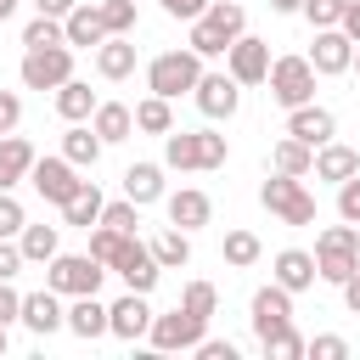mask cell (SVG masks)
Here are the masks:
<instances>
[{
    "label": "cell",
    "mask_w": 360,
    "mask_h": 360,
    "mask_svg": "<svg viewBox=\"0 0 360 360\" xmlns=\"http://www.w3.org/2000/svg\"><path fill=\"white\" fill-rule=\"evenodd\" d=\"M259 202H264L281 225H309V219H315V197H309L304 174H276V169H270V180L259 186Z\"/></svg>",
    "instance_id": "cell-5"
},
{
    "label": "cell",
    "mask_w": 360,
    "mask_h": 360,
    "mask_svg": "<svg viewBox=\"0 0 360 360\" xmlns=\"http://www.w3.org/2000/svg\"><path fill=\"white\" fill-rule=\"evenodd\" d=\"M6 349H11V338H6V326H0V360H6Z\"/></svg>",
    "instance_id": "cell-56"
},
{
    "label": "cell",
    "mask_w": 360,
    "mask_h": 360,
    "mask_svg": "<svg viewBox=\"0 0 360 360\" xmlns=\"http://www.w3.org/2000/svg\"><path fill=\"white\" fill-rule=\"evenodd\" d=\"M163 208H169V225H180V231H202V225L214 219V202H208V191H197V186L169 191Z\"/></svg>",
    "instance_id": "cell-19"
},
{
    "label": "cell",
    "mask_w": 360,
    "mask_h": 360,
    "mask_svg": "<svg viewBox=\"0 0 360 360\" xmlns=\"http://www.w3.org/2000/svg\"><path fill=\"white\" fill-rule=\"evenodd\" d=\"M22 124V96L17 90H0V135H11Z\"/></svg>",
    "instance_id": "cell-47"
},
{
    "label": "cell",
    "mask_w": 360,
    "mask_h": 360,
    "mask_svg": "<svg viewBox=\"0 0 360 360\" xmlns=\"http://www.w3.org/2000/svg\"><path fill=\"white\" fill-rule=\"evenodd\" d=\"M180 304H186L191 315H202V321H214V309H219V292H214V281H186V292H180Z\"/></svg>",
    "instance_id": "cell-38"
},
{
    "label": "cell",
    "mask_w": 360,
    "mask_h": 360,
    "mask_svg": "<svg viewBox=\"0 0 360 360\" xmlns=\"http://www.w3.org/2000/svg\"><path fill=\"white\" fill-rule=\"evenodd\" d=\"M62 39L73 45V51H96L101 39H107V28H101V11H96V0H79L68 17H62Z\"/></svg>",
    "instance_id": "cell-20"
},
{
    "label": "cell",
    "mask_w": 360,
    "mask_h": 360,
    "mask_svg": "<svg viewBox=\"0 0 360 360\" xmlns=\"http://www.w3.org/2000/svg\"><path fill=\"white\" fill-rule=\"evenodd\" d=\"M22 84L28 90H56L62 79H73V45H39V51H22Z\"/></svg>",
    "instance_id": "cell-10"
},
{
    "label": "cell",
    "mask_w": 360,
    "mask_h": 360,
    "mask_svg": "<svg viewBox=\"0 0 360 360\" xmlns=\"http://www.w3.org/2000/svg\"><path fill=\"white\" fill-rule=\"evenodd\" d=\"M62 158H68L73 169H96V158H101V135H96L90 124H68V135H62Z\"/></svg>",
    "instance_id": "cell-31"
},
{
    "label": "cell",
    "mask_w": 360,
    "mask_h": 360,
    "mask_svg": "<svg viewBox=\"0 0 360 360\" xmlns=\"http://www.w3.org/2000/svg\"><path fill=\"white\" fill-rule=\"evenodd\" d=\"M354 270H360V231H354L349 219H343V225H326V231L315 236V276L332 281V287H343Z\"/></svg>",
    "instance_id": "cell-3"
},
{
    "label": "cell",
    "mask_w": 360,
    "mask_h": 360,
    "mask_svg": "<svg viewBox=\"0 0 360 360\" xmlns=\"http://www.w3.org/2000/svg\"><path fill=\"white\" fill-rule=\"evenodd\" d=\"M22 270V248H17V236H0V281H11Z\"/></svg>",
    "instance_id": "cell-48"
},
{
    "label": "cell",
    "mask_w": 360,
    "mask_h": 360,
    "mask_svg": "<svg viewBox=\"0 0 360 360\" xmlns=\"http://www.w3.org/2000/svg\"><path fill=\"white\" fill-rule=\"evenodd\" d=\"M338 28H343V34H349V39L360 45V0H349V6H343V17H338Z\"/></svg>",
    "instance_id": "cell-51"
},
{
    "label": "cell",
    "mask_w": 360,
    "mask_h": 360,
    "mask_svg": "<svg viewBox=\"0 0 360 360\" xmlns=\"http://www.w3.org/2000/svg\"><path fill=\"white\" fill-rule=\"evenodd\" d=\"M169 17H180V22H191V17H202L208 11V0H158Z\"/></svg>",
    "instance_id": "cell-50"
},
{
    "label": "cell",
    "mask_w": 360,
    "mask_h": 360,
    "mask_svg": "<svg viewBox=\"0 0 360 360\" xmlns=\"http://www.w3.org/2000/svg\"><path fill=\"white\" fill-rule=\"evenodd\" d=\"M90 129L101 135V146H118V141H129V135H135V112H129L124 101H96Z\"/></svg>",
    "instance_id": "cell-25"
},
{
    "label": "cell",
    "mask_w": 360,
    "mask_h": 360,
    "mask_svg": "<svg viewBox=\"0 0 360 360\" xmlns=\"http://www.w3.org/2000/svg\"><path fill=\"white\" fill-rule=\"evenodd\" d=\"M202 332H208V321H202V315H191L186 304H174L169 315H152L146 343H152L158 354H180V349H197V343H202Z\"/></svg>",
    "instance_id": "cell-8"
},
{
    "label": "cell",
    "mask_w": 360,
    "mask_h": 360,
    "mask_svg": "<svg viewBox=\"0 0 360 360\" xmlns=\"http://www.w3.org/2000/svg\"><path fill=\"white\" fill-rule=\"evenodd\" d=\"M96 73L112 79V84L129 79V73H135V39H129V34H107V39L96 45Z\"/></svg>",
    "instance_id": "cell-24"
},
{
    "label": "cell",
    "mask_w": 360,
    "mask_h": 360,
    "mask_svg": "<svg viewBox=\"0 0 360 360\" xmlns=\"http://www.w3.org/2000/svg\"><path fill=\"white\" fill-rule=\"evenodd\" d=\"M248 321H253V338L264 343V338H276V332H287L292 326V292L287 287H259L253 292V304H248Z\"/></svg>",
    "instance_id": "cell-12"
},
{
    "label": "cell",
    "mask_w": 360,
    "mask_h": 360,
    "mask_svg": "<svg viewBox=\"0 0 360 360\" xmlns=\"http://www.w3.org/2000/svg\"><path fill=\"white\" fill-rule=\"evenodd\" d=\"M225 73H231L236 84H264V73H270V39L236 34V39L225 45Z\"/></svg>",
    "instance_id": "cell-11"
},
{
    "label": "cell",
    "mask_w": 360,
    "mask_h": 360,
    "mask_svg": "<svg viewBox=\"0 0 360 360\" xmlns=\"http://www.w3.org/2000/svg\"><path fill=\"white\" fill-rule=\"evenodd\" d=\"M101 276H107V264L90 259V253H51V259H45V287L62 292V298L101 292Z\"/></svg>",
    "instance_id": "cell-6"
},
{
    "label": "cell",
    "mask_w": 360,
    "mask_h": 360,
    "mask_svg": "<svg viewBox=\"0 0 360 360\" xmlns=\"http://www.w3.org/2000/svg\"><path fill=\"white\" fill-rule=\"evenodd\" d=\"M28 225V214H22V202L11 197V191H0V236H17Z\"/></svg>",
    "instance_id": "cell-45"
},
{
    "label": "cell",
    "mask_w": 360,
    "mask_h": 360,
    "mask_svg": "<svg viewBox=\"0 0 360 360\" xmlns=\"http://www.w3.org/2000/svg\"><path fill=\"white\" fill-rule=\"evenodd\" d=\"M146 326H152V304H146V292H129V287H124V298L107 304V338L135 343V338H146Z\"/></svg>",
    "instance_id": "cell-15"
},
{
    "label": "cell",
    "mask_w": 360,
    "mask_h": 360,
    "mask_svg": "<svg viewBox=\"0 0 360 360\" xmlns=\"http://www.w3.org/2000/svg\"><path fill=\"white\" fill-rule=\"evenodd\" d=\"M34 338H51V332H62V321H68V309H62V292H51V287H39V292H22V315H17Z\"/></svg>",
    "instance_id": "cell-17"
},
{
    "label": "cell",
    "mask_w": 360,
    "mask_h": 360,
    "mask_svg": "<svg viewBox=\"0 0 360 360\" xmlns=\"http://www.w3.org/2000/svg\"><path fill=\"white\" fill-rule=\"evenodd\" d=\"M101 202H107V197H101V186H96V180H84V186H79V191L62 202V225H79V231H90V225L101 219Z\"/></svg>",
    "instance_id": "cell-29"
},
{
    "label": "cell",
    "mask_w": 360,
    "mask_h": 360,
    "mask_svg": "<svg viewBox=\"0 0 360 360\" xmlns=\"http://www.w3.org/2000/svg\"><path fill=\"white\" fill-rule=\"evenodd\" d=\"M11 11H17V0H0V22H6V17H11Z\"/></svg>",
    "instance_id": "cell-55"
},
{
    "label": "cell",
    "mask_w": 360,
    "mask_h": 360,
    "mask_svg": "<svg viewBox=\"0 0 360 360\" xmlns=\"http://www.w3.org/2000/svg\"><path fill=\"white\" fill-rule=\"evenodd\" d=\"M28 180H34V191H39L45 202H56V208H62V202H68V197H73V191L84 186V180H79V169H73V163H68L62 152H56V158H34Z\"/></svg>",
    "instance_id": "cell-14"
},
{
    "label": "cell",
    "mask_w": 360,
    "mask_h": 360,
    "mask_svg": "<svg viewBox=\"0 0 360 360\" xmlns=\"http://www.w3.org/2000/svg\"><path fill=\"white\" fill-rule=\"evenodd\" d=\"M309 163H315V146H304L298 135H281L270 146V169L276 174H309Z\"/></svg>",
    "instance_id": "cell-32"
},
{
    "label": "cell",
    "mask_w": 360,
    "mask_h": 360,
    "mask_svg": "<svg viewBox=\"0 0 360 360\" xmlns=\"http://www.w3.org/2000/svg\"><path fill=\"white\" fill-rule=\"evenodd\" d=\"M107 34H135V0H96Z\"/></svg>",
    "instance_id": "cell-37"
},
{
    "label": "cell",
    "mask_w": 360,
    "mask_h": 360,
    "mask_svg": "<svg viewBox=\"0 0 360 360\" xmlns=\"http://www.w3.org/2000/svg\"><path fill=\"white\" fill-rule=\"evenodd\" d=\"M96 225L135 231V225H141V202H129V197H118V202H101V219H96Z\"/></svg>",
    "instance_id": "cell-39"
},
{
    "label": "cell",
    "mask_w": 360,
    "mask_h": 360,
    "mask_svg": "<svg viewBox=\"0 0 360 360\" xmlns=\"http://www.w3.org/2000/svg\"><path fill=\"white\" fill-rule=\"evenodd\" d=\"M304 354L309 360H349V343L338 332H321V338H304Z\"/></svg>",
    "instance_id": "cell-42"
},
{
    "label": "cell",
    "mask_w": 360,
    "mask_h": 360,
    "mask_svg": "<svg viewBox=\"0 0 360 360\" xmlns=\"http://www.w3.org/2000/svg\"><path fill=\"white\" fill-rule=\"evenodd\" d=\"M124 236H135V231H112V225H90V259H101V264H112V253H118V242Z\"/></svg>",
    "instance_id": "cell-40"
},
{
    "label": "cell",
    "mask_w": 360,
    "mask_h": 360,
    "mask_svg": "<svg viewBox=\"0 0 360 360\" xmlns=\"http://www.w3.org/2000/svg\"><path fill=\"white\" fill-rule=\"evenodd\" d=\"M28 169H34V146L11 129V135H0V191H11L17 180H28Z\"/></svg>",
    "instance_id": "cell-26"
},
{
    "label": "cell",
    "mask_w": 360,
    "mask_h": 360,
    "mask_svg": "<svg viewBox=\"0 0 360 360\" xmlns=\"http://www.w3.org/2000/svg\"><path fill=\"white\" fill-rule=\"evenodd\" d=\"M287 135H298L304 146H326V141L338 135V118H332L326 107L304 101V107H287Z\"/></svg>",
    "instance_id": "cell-18"
},
{
    "label": "cell",
    "mask_w": 360,
    "mask_h": 360,
    "mask_svg": "<svg viewBox=\"0 0 360 360\" xmlns=\"http://www.w3.org/2000/svg\"><path fill=\"white\" fill-rule=\"evenodd\" d=\"M225 264L231 270H248V264H259V253H264V242L253 236V231H225Z\"/></svg>",
    "instance_id": "cell-35"
},
{
    "label": "cell",
    "mask_w": 360,
    "mask_h": 360,
    "mask_svg": "<svg viewBox=\"0 0 360 360\" xmlns=\"http://www.w3.org/2000/svg\"><path fill=\"white\" fill-rule=\"evenodd\" d=\"M298 11L309 17V28H338V17H343V0H304Z\"/></svg>",
    "instance_id": "cell-43"
},
{
    "label": "cell",
    "mask_w": 360,
    "mask_h": 360,
    "mask_svg": "<svg viewBox=\"0 0 360 360\" xmlns=\"http://www.w3.org/2000/svg\"><path fill=\"white\" fill-rule=\"evenodd\" d=\"M152 259L163 264V270H180V264H191V231H180V225H163L152 242Z\"/></svg>",
    "instance_id": "cell-30"
},
{
    "label": "cell",
    "mask_w": 360,
    "mask_h": 360,
    "mask_svg": "<svg viewBox=\"0 0 360 360\" xmlns=\"http://www.w3.org/2000/svg\"><path fill=\"white\" fill-rule=\"evenodd\" d=\"M17 248H22V264H45L56 253V225H22Z\"/></svg>",
    "instance_id": "cell-34"
},
{
    "label": "cell",
    "mask_w": 360,
    "mask_h": 360,
    "mask_svg": "<svg viewBox=\"0 0 360 360\" xmlns=\"http://www.w3.org/2000/svg\"><path fill=\"white\" fill-rule=\"evenodd\" d=\"M343 304H349V315H360V270L343 281Z\"/></svg>",
    "instance_id": "cell-52"
},
{
    "label": "cell",
    "mask_w": 360,
    "mask_h": 360,
    "mask_svg": "<svg viewBox=\"0 0 360 360\" xmlns=\"http://www.w3.org/2000/svg\"><path fill=\"white\" fill-rule=\"evenodd\" d=\"M73 338H84V343H96V338H107V304L96 298V292H79L73 304H68V321H62Z\"/></svg>",
    "instance_id": "cell-23"
},
{
    "label": "cell",
    "mask_w": 360,
    "mask_h": 360,
    "mask_svg": "<svg viewBox=\"0 0 360 360\" xmlns=\"http://www.w3.org/2000/svg\"><path fill=\"white\" fill-rule=\"evenodd\" d=\"M107 270H112V276H118L129 292H152V287H158V276H163V264L152 259V248H146L141 236H124Z\"/></svg>",
    "instance_id": "cell-9"
},
{
    "label": "cell",
    "mask_w": 360,
    "mask_h": 360,
    "mask_svg": "<svg viewBox=\"0 0 360 360\" xmlns=\"http://www.w3.org/2000/svg\"><path fill=\"white\" fill-rule=\"evenodd\" d=\"M338 219L360 225V174H349V180L338 186Z\"/></svg>",
    "instance_id": "cell-44"
},
{
    "label": "cell",
    "mask_w": 360,
    "mask_h": 360,
    "mask_svg": "<svg viewBox=\"0 0 360 360\" xmlns=\"http://www.w3.org/2000/svg\"><path fill=\"white\" fill-rule=\"evenodd\" d=\"M96 101H101V96H96L84 79H62V84H56V112H62L68 124H90Z\"/></svg>",
    "instance_id": "cell-27"
},
{
    "label": "cell",
    "mask_w": 360,
    "mask_h": 360,
    "mask_svg": "<svg viewBox=\"0 0 360 360\" xmlns=\"http://www.w3.org/2000/svg\"><path fill=\"white\" fill-rule=\"evenodd\" d=\"M39 45H68V39H62V17L34 11V22L22 28V51H39Z\"/></svg>",
    "instance_id": "cell-36"
},
{
    "label": "cell",
    "mask_w": 360,
    "mask_h": 360,
    "mask_svg": "<svg viewBox=\"0 0 360 360\" xmlns=\"http://www.w3.org/2000/svg\"><path fill=\"white\" fill-rule=\"evenodd\" d=\"M349 62H354V39H349L343 28H315L309 68H315L321 79H332V73H349Z\"/></svg>",
    "instance_id": "cell-16"
},
{
    "label": "cell",
    "mask_w": 360,
    "mask_h": 360,
    "mask_svg": "<svg viewBox=\"0 0 360 360\" xmlns=\"http://www.w3.org/2000/svg\"><path fill=\"white\" fill-rule=\"evenodd\" d=\"M309 174H315V180H332V186H343L349 174H360V152H354V146H343V141H326V146H315V163H309Z\"/></svg>",
    "instance_id": "cell-22"
},
{
    "label": "cell",
    "mask_w": 360,
    "mask_h": 360,
    "mask_svg": "<svg viewBox=\"0 0 360 360\" xmlns=\"http://www.w3.org/2000/svg\"><path fill=\"white\" fill-rule=\"evenodd\" d=\"M349 68H354V73H360V45H354V62H349Z\"/></svg>",
    "instance_id": "cell-57"
},
{
    "label": "cell",
    "mask_w": 360,
    "mask_h": 360,
    "mask_svg": "<svg viewBox=\"0 0 360 360\" xmlns=\"http://www.w3.org/2000/svg\"><path fill=\"white\" fill-rule=\"evenodd\" d=\"M298 6H304V0H270V11H281V17H292Z\"/></svg>",
    "instance_id": "cell-54"
},
{
    "label": "cell",
    "mask_w": 360,
    "mask_h": 360,
    "mask_svg": "<svg viewBox=\"0 0 360 360\" xmlns=\"http://www.w3.org/2000/svg\"><path fill=\"white\" fill-rule=\"evenodd\" d=\"M191 101H197V112L202 118H236V107H242V84L231 79V73H202L197 84H191Z\"/></svg>",
    "instance_id": "cell-13"
},
{
    "label": "cell",
    "mask_w": 360,
    "mask_h": 360,
    "mask_svg": "<svg viewBox=\"0 0 360 360\" xmlns=\"http://www.w3.org/2000/svg\"><path fill=\"white\" fill-rule=\"evenodd\" d=\"M17 315H22V292H17L11 281H0V326H11Z\"/></svg>",
    "instance_id": "cell-49"
},
{
    "label": "cell",
    "mask_w": 360,
    "mask_h": 360,
    "mask_svg": "<svg viewBox=\"0 0 360 360\" xmlns=\"http://www.w3.org/2000/svg\"><path fill=\"white\" fill-rule=\"evenodd\" d=\"M124 197L141 202V208L158 202V197H163V163H129V169H124Z\"/></svg>",
    "instance_id": "cell-28"
},
{
    "label": "cell",
    "mask_w": 360,
    "mask_h": 360,
    "mask_svg": "<svg viewBox=\"0 0 360 360\" xmlns=\"http://www.w3.org/2000/svg\"><path fill=\"white\" fill-rule=\"evenodd\" d=\"M129 112H135V129H141V135H169V129H174V112H169L163 96H146V101H135Z\"/></svg>",
    "instance_id": "cell-33"
},
{
    "label": "cell",
    "mask_w": 360,
    "mask_h": 360,
    "mask_svg": "<svg viewBox=\"0 0 360 360\" xmlns=\"http://www.w3.org/2000/svg\"><path fill=\"white\" fill-rule=\"evenodd\" d=\"M270 360H304V338H298V326H287V332H276V338H264L259 343Z\"/></svg>",
    "instance_id": "cell-41"
},
{
    "label": "cell",
    "mask_w": 360,
    "mask_h": 360,
    "mask_svg": "<svg viewBox=\"0 0 360 360\" xmlns=\"http://www.w3.org/2000/svg\"><path fill=\"white\" fill-rule=\"evenodd\" d=\"M197 79H202V56H197L191 45L163 51V56H152V62H146V90H152V96H163V101L191 96V84H197Z\"/></svg>",
    "instance_id": "cell-4"
},
{
    "label": "cell",
    "mask_w": 360,
    "mask_h": 360,
    "mask_svg": "<svg viewBox=\"0 0 360 360\" xmlns=\"http://www.w3.org/2000/svg\"><path fill=\"white\" fill-rule=\"evenodd\" d=\"M270 281H276V287H287V292H309V287L321 281V276H315V253H304V248H281V253H276Z\"/></svg>",
    "instance_id": "cell-21"
},
{
    "label": "cell",
    "mask_w": 360,
    "mask_h": 360,
    "mask_svg": "<svg viewBox=\"0 0 360 360\" xmlns=\"http://www.w3.org/2000/svg\"><path fill=\"white\" fill-rule=\"evenodd\" d=\"M236 34H248V11H242V0H208V11L191 17L186 45L208 62V56H225V45H231Z\"/></svg>",
    "instance_id": "cell-2"
},
{
    "label": "cell",
    "mask_w": 360,
    "mask_h": 360,
    "mask_svg": "<svg viewBox=\"0 0 360 360\" xmlns=\"http://www.w3.org/2000/svg\"><path fill=\"white\" fill-rule=\"evenodd\" d=\"M79 0H34V11H45V17H68Z\"/></svg>",
    "instance_id": "cell-53"
},
{
    "label": "cell",
    "mask_w": 360,
    "mask_h": 360,
    "mask_svg": "<svg viewBox=\"0 0 360 360\" xmlns=\"http://www.w3.org/2000/svg\"><path fill=\"white\" fill-rule=\"evenodd\" d=\"M315 68H309V56H270V73H264V84H270V96L281 101V107H304V101H315Z\"/></svg>",
    "instance_id": "cell-7"
},
{
    "label": "cell",
    "mask_w": 360,
    "mask_h": 360,
    "mask_svg": "<svg viewBox=\"0 0 360 360\" xmlns=\"http://www.w3.org/2000/svg\"><path fill=\"white\" fill-rule=\"evenodd\" d=\"M231 158L225 135L214 129H169L163 135V169H180V174H202V169H219Z\"/></svg>",
    "instance_id": "cell-1"
},
{
    "label": "cell",
    "mask_w": 360,
    "mask_h": 360,
    "mask_svg": "<svg viewBox=\"0 0 360 360\" xmlns=\"http://www.w3.org/2000/svg\"><path fill=\"white\" fill-rule=\"evenodd\" d=\"M191 354H197V360H236V343H231V338H208V332H202V343H197Z\"/></svg>",
    "instance_id": "cell-46"
}]
</instances>
